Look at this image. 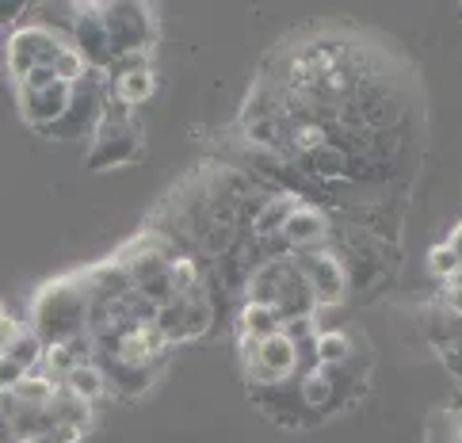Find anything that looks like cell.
I'll list each match as a JSON object with an SVG mask.
<instances>
[{"mask_svg":"<svg viewBox=\"0 0 462 443\" xmlns=\"http://www.w3.org/2000/svg\"><path fill=\"white\" fill-rule=\"evenodd\" d=\"M428 268H432L439 279H451V275L458 272V256L448 249V241H443V245H436V249L428 253Z\"/></svg>","mask_w":462,"mask_h":443,"instance_id":"obj_15","label":"cell"},{"mask_svg":"<svg viewBox=\"0 0 462 443\" xmlns=\"http://www.w3.org/2000/svg\"><path fill=\"white\" fill-rule=\"evenodd\" d=\"M100 20L107 27L115 58H134V54H150L153 58L157 12L150 5H100Z\"/></svg>","mask_w":462,"mask_h":443,"instance_id":"obj_4","label":"cell"},{"mask_svg":"<svg viewBox=\"0 0 462 443\" xmlns=\"http://www.w3.org/2000/svg\"><path fill=\"white\" fill-rule=\"evenodd\" d=\"M279 329H283V325H279L275 309H268V306H245L237 318V340H268Z\"/></svg>","mask_w":462,"mask_h":443,"instance_id":"obj_12","label":"cell"},{"mask_svg":"<svg viewBox=\"0 0 462 443\" xmlns=\"http://www.w3.org/2000/svg\"><path fill=\"white\" fill-rule=\"evenodd\" d=\"M20 96V115L31 130H46L51 123H58L65 107H69V96H73V85H65V80H54V85L46 88H15Z\"/></svg>","mask_w":462,"mask_h":443,"instance_id":"obj_11","label":"cell"},{"mask_svg":"<svg viewBox=\"0 0 462 443\" xmlns=\"http://www.w3.org/2000/svg\"><path fill=\"white\" fill-rule=\"evenodd\" d=\"M27 5H0V27H12V23H23L27 20Z\"/></svg>","mask_w":462,"mask_h":443,"instance_id":"obj_18","label":"cell"},{"mask_svg":"<svg viewBox=\"0 0 462 443\" xmlns=\"http://www.w3.org/2000/svg\"><path fill=\"white\" fill-rule=\"evenodd\" d=\"M294 264H299L302 279L310 283L313 299L318 306H340L348 299L352 291V279H348V268H344V260L333 253V249H313V253H294Z\"/></svg>","mask_w":462,"mask_h":443,"instance_id":"obj_8","label":"cell"},{"mask_svg":"<svg viewBox=\"0 0 462 443\" xmlns=\"http://www.w3.org/2000/svg\"><path fill=\"white\" fill-rule=\"evenodd\" d=\"M0 443H20V432H15V424L8 417H0Z\"/></svg>","mask_w":462,"mask_h":443,"instance_id":"obj_20","label":"cell"},{"mask_svg":"<svg viewBox=\"0 0 462 443\" xmlns=\"http://www.w3.org/2000/svg\"><path fill=\"white\" fill-rule=\"evenodd\" d=\"M20 333H23V325L15 321V318H8V309L0 306V355H5V352L12 348V340L20 337Z\"/></svg>","mask_w":462,"mask_h":443,"instance_id":"obj_16","label":"cell"},{"mask_svg":"<svg viewBox=\"0 0 462 443\" xmlns=\"http://www.w3.org/2000/svg\"><path fill=\"white\" fill-rule=\"evenodd\" d=\"M448 287H458V291H462V264H458V272L448 279Z\"/></svg>","mask_w":462,"mask_h":443,"instance_id":"obj_23","label":"cell"},{"mask_svg":"<svg viewBox=\"0 0 462 443\" xmlns=\"http://www.w3.org/2000/svg\"><path fill=\"white\" fill-rule=\"evenodd\" d=\"M69 46L80 54V61H85L92 73H107L111 69L115 54H111L107 27L100 20V5H77L73 31H69Z\"/></svg>","mask_w":462,"mask_h":443,"instance_id":"obj_9","label":"cell"},{"mask_svg":"<svg viewBox=\"0 0 462 443\" xmlns=\"http://www.w3.org/2000/svg\"><path fill=\"white\" fill-rule=\"evenodd\" d=\"M31 333H35L46 348L88 333V294L80 287L77 275L54 279V283H46L35 294V306H31Z\"/></svg>","mask_w":462,"mask_h":443,"instance_id":"obj_1","label":"cell"},{"mask_svg":"<svg viewBox=\"0 0 462 443\" xmlns=\"http://www.w3.org/2000/svg\"><path fill=\"white\" fill-rule=\"evenodd\" d=\"M448 249H451V253L458 256V264H462V226H458V229H455V234L448 237Z\"/></svg>","mask_w":462,"mask_h":443,"instance_id":"obj_21","label":"cell"},{"mask_svg":"<svg viewBox=\"0 0 462 443\" xmlns=\"http://www.w3.org/2000/svg\"><path fill=\"white\" fill-rule=\"evenodd\" d=\"M65 51H69V39H61L58 31H46L39 23H20L8 35V73L20 85L31 69H54V61Z\"/></svg>","mask_w":462,"mask_h":443,"instance_id":"obj_6","label":"cell"},{"mask_svg":"<svg viewBox=\"0 0 462 443\" xmlns=\"http://www.w3.org/2000/svg\"><path fill=\"white\" fill-rule=\"evenodd\" d=\"M27 379V371L15 364V359H8V355H0V390H12L15 383H23Z\"/></svg>","mask_w":462,"mask_h":443,"instance_id":"obj_17","label":"cell"},{"mask_svg":"<svg viewBox=\"0 0 462 443\" xmlns=\"http://www.w3.org/2000/svg\"><path fill=\"white\" fill-rule=\"evenodd\" d=\"M283 245L291 253H313V249H328L333 241V215L325 207L302 199L291 210V218L283 222Z\"/></svg>","mask_w":462,"mask_h":443,"instance_id":"obj_10","label":"cell"},{"mask_svg":"<svg viewBox=\"0 0 462 443\" xmlns=\"http://www.w3.org/2000/svg\"><path fill=\"white\" fill-rule=\"evenodd\" d=\"M443 309H448L451 318H462V291H458V287L443 291Z\"/></svg>","mask_w":462,"mask_h":443,"instance_id":"obj_19","label":"cell"},{"mask_svg":"<svg viewBox=\"0 0 462 443\" xmlns=\"http://www.w3.org/2000/svg\"><path fill=\"white\" fill-rule=\"evenodd\" d=\"M8 359H15V364H20L27 374H35L39 367H42V355H46V344L35 337V333H31V329H23L20 337H15L12 340V348L5 352Z\"/></svg>","mask_w":462,"mask_h":443,"instance_id":"obj_14","label":"cell"},{"mask_svg":"<svg viewBox=\"0 0 462 443\" xmlns=\"http://www.w3.org/2000/svg\"><path fill=\"white\" fill-rule=\"evenodd\" d=\"M153 321H157V329L164 333V340H169V348H172V344L207 337L214 329V299H210V291L199 287V291L180 294V299L157 306Z\"/></svg>","mask_w":462,"mask_h":443,"instance_id":"obj_7","label":"cell"},{"mask_svg":"<svg viewBox=\"0 0 462 443\" xmlns=\"http://www.w3.org/2000/svg\"><path fill=\"white\" fill-rule=\"evenodd\" d=\"M20 443H61L54 432H35V436H27V439H20Z\"/></svg>","mask_w":462,"mask_h":443,"instance_id":"obj_22","label":"cell"},{"mask_svg":"<svg viewBox=\"0 0 462 443\" xmlns=\"http://www.w3.org/2000/svg\"><path fill=\"white\" fill-rule=\"evenodd\" d=\"M92 150L85 153V165L104 172V169H119V165H130V161H138L145 153V138L138 123L130 119V107L115 104L107 96V107H104V119L96 126V134L88 138Z\"/></svg>","mask_w":462,"mask_h":443,"instance_id":"obj_2","label":"cell"},{"mask_svg":"<svg viewBox=\"0 0 462 443\" xmlns=\"http://www.w3.org/2000/svg\"><path fill=\"white\" fill-rule=\"evenodd\" d=\"M237 344L249 386H279L299 379V348H294V340L283 329L268 340H237Z\"/></svg>","mask_w":462,"mask_h":443,"instance_id":"obj_5","label":"cell"},{"mask_svg":"<svg viewBox=\"0 0 462 443\" xmlns=\"http://www.w3.org/2000/svg\"><path fill=\"white\" fill-rule=\"evenodd\" d=\"M65 386H69L80 401L96 405L107 393V383H104V371L96 364H85V367H73L69 374H65Z\"/></svg>","mask_w":462,"mask_h":443,"instance_id":"obj_13","label":"cell"},{"mask_svg":"<svg viewBox=\"0 0 462 443\" xmlns=\"http://www.w3.org/2000/svg\"><path fill=\"white\" fill-rule=\"evenodd\" d=\"M104 107H107V85H104V73H85L73 85V96H69V107L58 123H51L46 130H39L42 138L51 142H80V138H92L96 126L104 119Z\"/></svg>","mask_w":462,"mask_h":443,"instance_id":"obj_3","label":"cell"},{"mask_svg":"<svg viewBox=\"0 0 462 443\" xmlns=\"http://www.w3.org/2000/svg\"><path fill=\"white\" fill-rule=\"evenodd\" d=\"M448 443H462V424H458V432H455V436H451Z\"/></svg>","mask_w":462,"mask_h":443,"instance_id":"obj_24","label":"cell"}]
</instances>
